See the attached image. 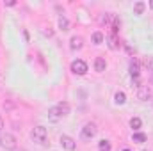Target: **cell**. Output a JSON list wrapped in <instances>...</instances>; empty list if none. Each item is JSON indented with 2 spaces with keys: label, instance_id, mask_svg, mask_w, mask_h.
I'll list each match as a JSON object with an SVG mask.
<instances>
[{
  "label": "cell",
  "instance_id": "1",
  "mask_svg": "<svg viewBox=\"0 0 153 151\" xmlns=\"http://www.w3.org/2000/svg\"><path fill=\"white\" fill-rule=\"evenodd\" d=\"M32 139L39 144H45L46 142V128L45 126H36L32 130Z\"/></svg>",
  "mask_w": 153,
  "mask_h": 151
},
{
  "label": "cell",
  "instance_id": "2",
  "mask_svg": "<svg viewBox=\"0 0 153 151\" xmlns=\"http://www.w3.org/2000/svg\"><path fill=\"white\" fill-rule=\"evenodd\" d=\"M0 144H2L5 150H14V148H16V139H14V135L5 133V135H2V139H0Z\"/></svg>",
  "mask_w": 153,
  "mask_h": 151
},
{
  "label": "cell",
  "instance_id": "3",
  "mask_svg": "<svg viewBox=\"0 0 153 151\" xmlns=\"http://www.w3.org/2000/svg\"><path fill=\"white\" fill-rule=\"evenodd\" d=\"M71 71L75 73V75H85L87 73V64L84 62V61H73L71 62Z\"/></svg>",
  "mask_w": 153,
  "mask_h": 151
},
{
  "label": "cell",
  "instance_id": "4",
  "mask_svg": "<svg viewBox=\"0 0 153 151\" xmlns=\"http://www.w3.org/2000/svg\"><path fill=\"white\" fill-rule=\"evenodd\" d=\"M94 135H96V124H93V123H87V124L82 128V139L89 141V139H93Z\"/></svg>",
  "mask_w": 153,
  "mask_h": 151
},
{
  "label": "cell",
  "instance_id": "5",
  "mask_svg": "<svg viewBox=\"0 0 153 151\" xmlns=\"http://www.w3.org/2000/svg\"><path fill=\"white\" fill-rule=\"evenodd\" d=\"M137 98H139L141 101H146V100H150V98H152V89H150L148 85H139Z\"/></svg>",
  "mask_w": 153,
  "mask_h": 151
},
{
  "label": "cell",
  "instance_id": "6",
  "mask_svg": "<svg viewBox=\"0 0 153 151\" xmlns=\"http://www.w3.org/2000/svg\"><path fill=\"white\" fill-rule=\"evenodd\" d=\"M61 144H62L64 150H68V151H75L76 150L75 141H73L70 135H62V137H61Z\"/></svg>",
  "mask_w": 153,
  "mask_h": 151
},
{
  "label": "cell",
  "instance_id": "7",
  "mask_svg": "<svg viewBox=\"0 0 153 151\" xmlns=\"http://www.w3.org/2000/svg\"><path fill=\"white\" fill-rule=\"evenodd\" d=\"M139 66L141 64H139L137 59H132L130 61V75H132V78H139V73H141L139 71Z\"/></svg>",
  "mask_w": 153,
  "mask_h": 151
},
{
  "label": "cell",
  "instance_id": "8",
  "mask_svg": "<svg viewBox=\"0 0 153 151\" xmlns=\"http://www.w3.org/2000/svg\"><path fill=\"white\" fill-rule=\"evenodd\" d=\"M105 68H107L105 59H103V57H96V61H94V70L102 73V71H105Z\"/></svg>",
  "mask_w": 153,
  "mask_h": 151
},
{
  "label": "cell",
  "instance_id": "9",
  "mask_svg": "<svg viewBox=\"0 0 153 151\" xmlns=\"http://www.w3.org/2000/svg\"><path fill=\"white\" fill-rule=\"evenodd\" d=\"M48 117H50L52 121H57L59 117H62V114H61V110L57 109V105H55V107H52V109L48 110Z\"/></svg>",
  "mask_w": 153,
  "mask_h": 151
},
{
  "label": "cell",
  "instance_id": "10",
  "mask_svg": "<svg viewBox=\"0 0 153 151\" xmlns=\"http://www.w3.org/2000/svg\"><path fill=\"white\" fill-rule=\"evenodd\" d=\"M82 44H84V39L82 38H71V41H70V46L73 48V50H80L82 48Z\"/></svg>",
  "mask_w": 153,
  "mask_h": 151
},
{
  "label": "cell",
  "instance_id": "11",
  "mask_svg": "<svg viewBox=\"0 0 153 151\" xmlns=\"http://www.w3.org/2000/svg\"><path fill=\"white\" fill-rule=\"evenodd\" d=\"M132 141H134V142H137V144H143V142L146 141V135H144V133H141V132H137V133H134V135H132Z\"/></svg>",
  "mask_w": 153,
  "mask_h": 151
},
{
  "label": "cell",
  "instance_id": "12",
  "mask_svg": "<svg viewBox=\"0 0 153 151\" xmlns=\"http://www.w3.org/2000/svg\"><path fill=\"white\" fill-rule=\"evenodd\" d=\"M109 46H111L112 50H116V48L119 46V41H117V34H111V36H109Z\"/></svg>",
  "mask_w": 153,
  "mask_h": 151
},
{
  "label": "cell",
  "instance_id": "13",
  "mask_svg": "<svg viewBox=\"0 0 153 151\" xmlns=\"http://www.w3.org/2000/svg\"><path fill=\"white\" fill-rule=\"evenodd\" d=\"M57 109L61 110V114H62V115H68V114H70V105H68L66 101H61V103L57 105Z\"/></svg>",
  "mask_w": 153,
  "mask_h": 151
},
{
  "label": "cell",
  "instance_id": "14",
  "mask_svg": "<svg viewBox=\"0 0 153 151\" xmlns=\"http://www.w3.org/2000/svg\"><path fill=\"white\" fill-rule=\"evenodd\" d=\"M114 101L117 103V105H123L125 101H126V96H125V93H116V96H114Z\"/></svg>",
  "mask_w": 153,
  "mask_h": 151
},
{
  "label": "cell",
  "instance_id": "15",
  "mask_svg": "<svg viewBox=\"0 0 153 151\" xmlns=\"http://www.w3.org/2000/svg\"><path fill=\"white\" fill-rule=\"evenodd\" d=\"M144 7H146L144 2H135V5H134V13H135V14H143Z\"/></svg>",
  "mask_w": 153,
  "mask_h": 151
},
{
  "label": "cell",
  "instance_id": "16",
  "mask_svg": "<svg viewBox=\"0 0 153 151\" xmlns=\"http://www.w3.org/2000/svg\"><path fill=\"white\" fill-rule=\"evenodd\" d=\"M68 27H70V21H68L64 16H61V18H59V29H61V30H68Z\"/></svg>",
  "mask_w": 153,
  "mask_h": 151
},
{
  "label": "cell",
  "instance_id": "17",
  "mask_svg": "<svg viewBox=\"0 0 153 151\" xmlns=\"http://www.w3.org/2000/svg\"><path fill=\"white\" fill-rule=\"evenodd\" d=\"M141 124H143V121H141L139 117H132V119H130V126H132L134 130H139Z\"/></svg>",
  "mask_w": 153,
  "mask_h": 151
},
{
  "label": "cell",
  "instance_id": "18",
  "mask_svg": "<svg viewBox=\"0 0 153 151\" xmlns=\"http://www.w3.org/2000/svg\"><path fill=\"white\" fill-rule=\"evenodd\" d=\"M98 150L100 151H111V142L109 141H100V144H98Z\"/></svg>",
  "mask_w": 153,
  "mask_h": 151
},
{
  "label": "cell",
  "instance_id": "19",
  "mask_svg": "<svg viewBox=\"0 0 153 151\" xmlns=\"http://www.w3.org/2000/svg\"><path fill=\"white\" fill-rule=\"evenodd\" d=\"M102 41H103V34H102V32H94V34H93V43H94V44H100Z\"/></svg>",
  "mask_w": 153,
  "mask_h": 151
},
{
  "label": "cell",
  "instance_id": "20",
  "mask_svg": "<svg viewBox=\"0 0 153 151\" xmlns=\"http://www.w3.org/2000/svg\"><path fill=\"white\" fill-rule=\"evenodd\" d=\"M117 30H119V18L114 16L112 18V34H117Z\"/></svg>",
  "mask_w": 153,
  "mask_h": 151
},
{
  "label": "cell",
  "instance_id": "21",
  "mask_svg": "<svg viewBox=\"0 0 153 151\" xmlns=\"http://www.w3.org/2000/svg\"><path fill=\"white\" fill-rule=\"evenodd\" d=\"M144 68H146L148 71H153V59H152V57L144 61Z\"/></svg>",
  "mask_w": 153,
  "mask_h": 151
},
{
  "label": "cell",
  "instance_id": "22",
  "mask_svg": "<svg viewBox=\"0 0 153 151\" xmlns=\"http://www.w3.org/2000/svg\"><path fill=\"white\" fill-rule=\"evenodd\" d=\"M4 128V121H2V117H0V130Z\"/></svg>",
  "mask_w": 153,
  "mask_h": 151
},
{
  "label": "cell",
  "instance_id": "23",
  "mask_svg": "<svg viewBox=\"0 0 153 151\" xmlns=\"http://www.w3.org/2000/svg\"><path fill=\"white\" fill-rule=\"evenodd\" d=\"M13 151H25V150H23V148H20V150H18V148H14Z\"/></svg>",
  "mask_w": 153,
  "mask_h": 151
},
{
  "label": "cell",
  "instance_id": "24",
  "mask_svg": "<svg viewBox=\"0 0 153 151\" xmlns=\"http://www.w3.org/2000/svg\"><path fill=\"white\" fill-rule=\"evenodd\" d=\"M150 7H152V9H153V0H152V2H150Z\"/></svg>",
  "mask_w": 153,
  "mask_h": 151
},
{
  "label": "cell",
  "instance_id": "25",
  "mask_svg": "<svg viewBox=\"0 0 153 151\" xmlns=\"http://www.w3.org/2000/svg\"><path fill=\"white\" fill-rule=\"evenodd\" d=\"M123 151H130V150H123Z\"/></svg>",
  "mask_w": 153,
  "mask_h": 151
}]
</instances>
